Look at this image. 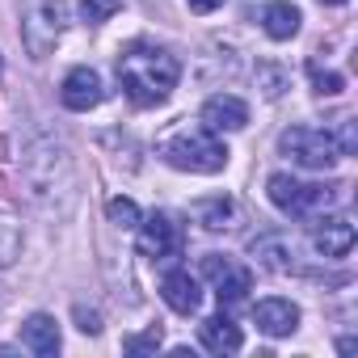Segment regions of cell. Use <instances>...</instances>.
<instances>
[{
    "label": "cell",
    "mask_w": 358,
    "mask_h": 358,
    "mask_svg": "<svg viewBox=\"0 0 358 358\" xmlns=\"http://www.w3.org/2000/svg\"><path fill=\"white\" fill-rule=\"evenodd\" d=\"M22 182H26V194H30V203L38 211H47L55 220L72 215V207H76V160H72V148L59 135L43 131L22 156Z\"/></svg>",
    "instance_id": "6da1fadb"
},
{
    "label": "cell",
    "mask_w": 358,
    "mask_h": 358,
    "mask_svg": "<svg viewBox=\"0 0 358 358\" xmlns=\"http://www.w3.org/2000/svg\"><path fill=\"white\" fill-rule=\"evenodd\" d=\"M118 80L135 106H160L182 80V64L156 43H131L118 55Z\"/></svg>",
    "instance_id": "7a4b0ae2"
},
{
    "label": "cell",
    "mask_w": 358,
    "mask_h": 358,
    "mask_svg": "<svg viewBox=\"0 0 358 358\" xmlns=\"http://www.w3.org/2000/svg\"><path fill=\"white\" fill-rule=\"evenodd\" d=\"M160 156L173 164V169H182V173H220L228 164V148L211 135V131H186V135H173Z\"/></svg>",
    "instance_id": "3957f363"
},
{
    "label": "cell",
    "mask_w": 358,
    "mask_h": 358,
    "mask_svg": "<svg viewBox=\"0 0 358 358\" xmlns=\"http://www.w3.org/2000/svg\"><path fill=\"white\" fill-rule=\"evenodd\" d=\"M337 190L341 186H312V182H295L291 173H274L270 182H266V194H270V203L278 207V211H287V215H320V211H329L333 207V199H337Z\"/></svg>",
    "instance_id": "277c9868"
},
{
    "label": "cell",
    "mask_w": 358,
    "mask_h": 358,
    "mask_svg": "<svg viewBox=\"0 0 358 358\" xmlns=\"http://www.w3.org/2000/svg\"><path fill=\"white\" fill-rule=\"evenodd\" d=\"M278 152H282L291 164L316 169V173H324V169H333V164L341 160L333 135H329V131H316V127H291V131H282V135H278Z\"/></svg>",
    "instance_id": "5b68a950"
},
{
    "label": "cell",
    "mask_w": 358,
    "mask_h": 358,
    "mask_svg": "<svg viewBox=\"0 0 358 358\" xmlns=\"http://www.w3.org/2000/svg\"><path fill=\"white\" fill-rule=\"evenodd\" d=\"M64 26H68V5H64V0H26L22 38H26V47H30L34 59H43L59 43Z\"/></svg>",
    "instance_id": "8992f818"
},
{
    "label": "cell",
    "mask_w": 358,
    "mask_h": 358,
    "mask_svg": "<svg viewBox=\"0 0 358 358\" xmlns=\"http://www.w3.org/2000/svg\"><path fill=\"white\" fill-rule=\"evenodd\" d=\"M203 278L215 287L220 308H232V303H241V299L253 291L249 266H241L236 257H224V253H207V257H203Z\"/></svg>",
    "instance_id": "52a82bcc"
},
{
    "label": "cell",
    "mask_w": 358,
    "mask_h": 358,
    "mask_svg": "<svg viewBox=\"0 0 358 358\" xmlns=\"http://www.w3.org/2000/svg\"><path fill=\"white\" fill-rule=\"evenodd\" d=\"M249 253H253L257 266L270 270V274H299V270H303V262H299V241H295L291 232H266V236H257V241L249 245Z\"/></svg>",
    "instance_id": "ba28073f"
},
{
    "label": "cell",
    "mask_w": 358,
    "mask_h": 358,
    "mask_svg": "<svg viewBox=\"0 0 358 358\" xmlns=\"http://www.w3.org/2000/svg\"><path fill=\"white\" fill-rule=\"evenodd\" d=\"M182 249V228L173 224V215L164 211H152L148 220H139V253L160 262V257H173Z\"/></svg>",
    "instance_id": "9c48e42d"
},
{
    "label": "cell",
    "mask_w": 358,
    "mask_h": 358,
    "mask_svg": "<svg viewBox=\"0 0 358 358\" xmlns=\"http://www.w3.org/2000/svg\"><path fill=\"white\" fill-rule=\"evenodd\" d=\"M101 97H106V85H101V76H97L93 68H72V72L64 76L59 101H64L72 114H89L93 106H101Z\"/></svg>",
    "instance_id": "30bf717a"
},
{
    "label": "cell",
    "mask_w": 358,
    "mask_h": 358,
    "mask_svg": "<svg viewBox=\"0 0 358 358\" xmlns=\"http://www.w3.org/2000/svg\"><path fill=\"white\" fill-rule=\"evenodd\" d=\"M312 249H316L320 257H329V262L345 257V253L354 249V224H350L345 215H320V220L312 224Z\"/></svg>",
    "instance_id": "8fae6325"
},
{
    "label": "cell",
    "mask_w": 358,
    "mask_h": 358,
    "mask_svg": "<svg viewBox=\"0 0 358 358\" xmlns=\"http://www.w3.org/2000/svg\"><path fill=\"white\" fill-rule=\"evenodd\" d=\"M203 127L211 131V135H220V131H241L245 122H249V106L241 101V97H232V93H215V97H207V106H203Z\"/></svg>",
    "instance_id": "7c38bea8"
},
{
    "label": "cell",
    "mask_w": 358,
    "mask_h": 358,
    "mask_svg": "<svg viewBox=\"0 0 358 358\" xmlns=\"http://www.w3.org/2000/svg\"><path fill=\"white\" fill-rule=\"evenodd\" d=\"M160 295L173 312H182V316H194L199 303H203V291H199V278L190 270H169L164 282H160Z\"/></svg>",
    "instance_id": "4fadbf2b"
},
{
    "label": "cell",
    "mask_w": 358,
    "mask_h": 358,
    "mask_svg": "<svg viewBox=\"0 0 358 358\" xmlns=\"http://www.w3.org/2000/svg\"><path fill=\"white\" fill-rule=\"evenodd\" d=\"M253 320H257V329L262 333H270V337H291L295 329H299V308L291 303V299H262L257 308H253Z\"/></svg>",
    "instance_id": "5bb4252c"
},
{
    "label": "cell",
    "mask_w": 358,
    "mask_h": 358,
    "mask_svg": "<svg viewBox=\"0 0 358 358\" xmlns=\"http://www.w3.org/2000/svg\"><path fill=\"white\" fill-rule=\"evenodd\" d=\"M199 341H203L211 354H236V350L245 345V333H241V324H236L228 312H220V316H207V320L199 324Z\"/></svg>",
    "instance_id": "9a60e30c"
},
{
    "label": "cell",
    "mask_w": 358,
    "mask_h": 358,
    "mask_svg": "<svg viewBox=\"0 0 358 358\" xmlns=\"http://www.w3.org/2000/svg\"><path fill=\"white\" fill-rule=\"evenodd\" d=\"M22 341H26L38 358H55V354H59V324H55V316L34 312V316L22 324Z\"/></svg>",
    "instance_id": "2e32d148"
},
{
    "label": "cell",
    "mask_w": 358,
    "mask_h": 358,
    "mask_svg": "<svg viewBox=\"0 0 358 358\" xmlns=\"http://www.w3.org/2000/svg\"><path fill=\"white\" fill-rule=\"evenodd\" d=\"M299 9L291 5V0H274V5H266V13H262V26H266V34L274 38V43H287V38H295L299 34Z\"/></svg>",
    "instance_id": "e0dca14e"
},
{
    "label": "cell",
    "mask_w": 358,
    "mask_h": 358,
    "mask_svg": "<svg viewBox=\"0 0 358 358\" xmlns=\"http://www.w3.org/2000/svg\"><path fill=\"white\" fill-rule=\"evenodd\" d=\"M194 215H199V224H203L207 232H224V228H232L236 203H232L228 194H211V199H199V203H194Z\"/></svg>",
    "instance_id": "ac0fdd59"
},
{
    "label": "cell",
    "mask_w": 358,
    "mask_h": 358,
    "mask_svg": "<svg viewBox=\"0 0 358 358\" xmlns=\"http://www.w3.org/2000/svg\"><path fill=\"white\" fill-rule=\"evenodd\" d=\"M257 89H262L266 101H278V97L291 89V72H287L282 64H274V59H262V64H257Z\"/></svg>",
    "instance_id": "d6986e66"
},
{
    "label": "cell",
    "mask_w": 358,
    "mask_h": 358,
    "mask_svg": "<svg viewBox=\"0 0 358 358\" xmlns=\"http://www.w3.org/2000/svg\"><path fill=\"white\" fill-rule=\"evenodd\" d=\"M22 257V228L13 220H0V270Z\"/></svg>",
    "instance_id": "ffe728a7"
},
{
    "label": "cell",
    "mask_w": 358,
    "mask_h": 358,
    "mask_svg": "<svg viewBox=\"0 0 358 358\" xmlns=\"http://www.w3.org/2000/svg\"><path fill=\"white\" fill-rule=\"evenodd\" d=\"M308 76H312V85H316V93H320V97H333V93H341V89H345V76H337V72L320 68V59H308Z\"/></svg>",
    "instance_id": "44dd1931"
},
{
    "label": "cell",
    "mask_w": 358,
    "mask_h": 358,
    "mask_svg": "<svg viewBox=\"0 0 358 358\" xmlns=\"http://www.w3.org/2000/svg\"><path fill=\"white\" fill-rule=\"evenodd\" d=\"M106 215H110L114 228H139V207H135L131 199H110Z\"/></svg>",
    "instance_id": "7402d4cb"
},
{
    "label": "cell",
    "mask_w": 358,
    "mask_h": 358,
    "mask_svg": "<svg viewBox=\"0 0 358 358\" xmlns=\"http://www.w3.org/2000/svg\"><path fill=\"white\" fill-rule=\"evenodd\" d=\"M122 350H127V354H156V350H160V324H152L148 333L127 337V341H122Z\"/></svg>",
    "instance_id": "603a6c76"
},
{
    "label": "cell",
    "mask_w": 358,
    "mask_h": 358,
    "mask_svg": "<svg viewBox=\"0 0 358 358\" xmlns=\"http://www.w3.org/2000/svg\"><path fill=\"white\" fill-rule=\"evenodd\" d=\"M341 127H337V135H333V143H337V152L341 156H354V148H358V135H354V118H337Z\"/></svg>",
    "instance_id": "cb8c5ba5"
},
{
    "label": "cell",
    "mask_w": 358,
    "mask_h": 358,
    "mask_svg": "<svg viewBox=\"0 0 358 358\" xmlns=\"http://www.w3.org/2000/svg\"><path fill=\"white\" fill-rule=\"evenodd\" d=\"M110 9H114L110 0H80V17H85V26L106 22V13H110Z\"/></svg>",
    "instance_id": "d4e9b609"
},
{
    "label": "cell",
    "mask_w": 358,
    "mask_h": 358,
    "mask_svg": "<svg viewBox=\"0 0 358 358\" xmlns=\"http://www.w3.org/2000/svg\"><path fill=\"white\" fill-rule=\"evenodd\" d=\"M76 320H80V324H76L80 333H101V316H97L93 308H85V303H76Z\"/></svg>",
    "instance_id": "484cf974"
},
{
    "label": "cell",
    "mask_w": 358,
    "mask_h": 358,
    "mask_svg": "<svg viewBox=\"0 0 358 358\" xmlns=\"http://www.w3.org/2000/svg\"><path fill=\"white\" fill-rule=\"evenodd\" d=\"M186 5H190L194 13H215V9L224 5V0H186Z\"/></svg>",
    "instance_id": "4316f807"
},
{
    "label": "cell",
    "mask_w": 358,
    "mask_h": 358,
    "mask_svg": "<svg viewBox=\"0 0 358 358\" xmlns=\"http://www.w3.org/2000/svg\"><path fill=\"white\" fill-rule=\"evenodd\" d=\"M337 350H341V354H354V350H358V341H354V337H341V341H337Z\"/></svg>",
    "instance_id": "83f0119b"
},
{
    "label": "cell",
    "mask_w": 358,
    "mask_h": 358,
    "mask_svg": "<svg viewBox=\"0 0 358 358\" xmlns=\"http://www.w3.org/2000/svg\"><path fill=\"white\" fill-rule=\"evenodd\" d=\"M320 5H345V0H320Z\"/></svg>",
    "instance_id": "f1b7e54d"
},
{
    "label": "cell",
    "mask_w": 358,
    "mask_h": 358,
    "mask_svg": "<svg viewBox=\"0 0 358 358\" xmlns=\"http://www.w3.org/2000/svg\"><path fill=\"white\" fill-rule=\"evenodd\" d=\"M5 148H9V143H5V139H0V160H5Z\"/></svg>",
    "instance_id": "f546056e"
},
{
    "label": "cell",
    "mask_w": 358,
    "mask_h": 358,
    "mask_svg": "<svg viewBox=\"0 0 358 358\" xmlns=\"http://www.w3.org/2000/svg\"><path fill=\"white\" fill-rule=\"evenodd\" d=\"M0 194H5V182H0Z\"/></svg>",
    "instance_id": "4dcf8cb0"
},
{
    "label": "cell",
    "mask_w": 358,
    "mask_h": 358,
    "mask_svg": "<svg viewBox=\"0 0 358 358\" xmlns=\"http://www.w3.org/2000/svg\"><path fill=\"white\" fill-rule=\"evenodd\" d=\"M110 5H118V0H110Z\"/></svg>",
    "instance_id": "1f68e13d"
}]
</instances>
